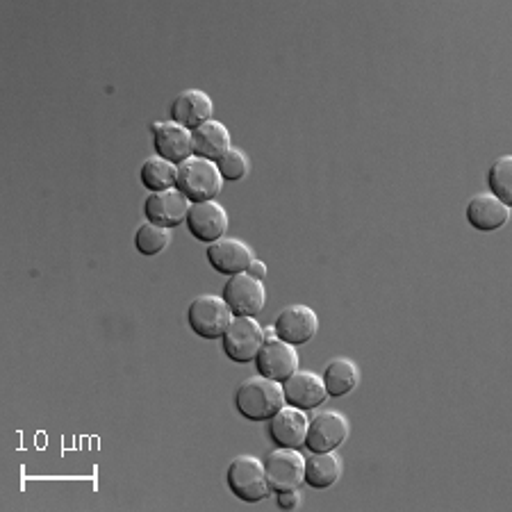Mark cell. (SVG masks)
<instances>
[{
    "label": "cell",
    "mask_w": 512,
    "mask_h": 512,
    "mask_svg": "<svg viewBox=\"0 0 512 512\" xmlns=\"http://www.w3.org/2000/svg\"><path fill=\"white\" fill-rule=\"evenodd\" d=\"M285 406L287 401L283 383H276L260 374L239 383L235 392V408L239 415L249 421H269Z\"/></svg>",
    "instance_id": "cell-1"
},
{
    "label": "cell",
    "mask_w": 512,
    "mask_h": 512,
    "mask_svg": "<svg viewBox=\"0 0 512 512\" xmlns=\"http://www.w3.org/2000/svg\"><path fill=\"white\" fill-rule=\"evenodd\" d=\"M178 192H183L192 203L217 201V196L224 189V178L217 162L205 158H192L178 164Z\"/></svg>",
    "instance_id": "cell-2"
},
{
    "label": "cell",
    "mask_w": 512,
    "mask_h": 512,
    "mask_svg": "<svg viewBox=\"0 0 512 512\" xmlns=\"http://www.w3.org/2000/svg\"><path fill=\"white\" fill-rule=\"evenodd\" d=\"M233 319V310L219 294L196 296L187 308L189 328L203 340H221Z\"/></svg>",
    "instance_id": "cell-3"
},
{
    "label": "cell",
    "mask_w": 512,
    "mask_h": 512,
    "mask_svg": "<svg viewBox=\"0 0 512 512\" xmlns=\"http://www.w3.org/2000/svg\"><path fill=\"white\" fill-rule=\"evenodd\" d=\"M226 481L230 492L239 501L258 503L271 494L267 474H264V462L255 456H239L230 462Z\"/></svg>",
    "instance_id": "cell-4"
},
{
    "label": "cell",
    "mask_w": 512,
    "mask_h": 512,
    "mask_svg": "<svg viewBox=\"0 0 512 512\" xmlns=\"http://www.w3.org/2000/svg\"><path fill=\"white\" fill-rule=\"evenodd\" d=\"M224 353L237 365H249L264 344V326L255 317H235L221 337Z\"/></svg>",
    "instance_id": "cell-5"
},
{
    "label": "cell",
    "mask_w": 512,
    "mask_h": 512,
    "mask_svg": "<svg viewBox=\"0 0 512 512\" xmlns=\"http://www.w3.org/2000/svg\"><path fill=\"white\" fill-rule=\"evenodd\" d=\"M351 424L342 412L324 410L317 412L308 424V437H305V447L312 453L337 451L342 444L349 440Z\"/></svg>",
    "instance_id": "cell-6"
},
{
    "label": "cell",
    "mask_w": 512,
    "mask_h": 512,
    "mask_svg": "<svg viewBox=\"0 0 512 512\" xmlns=\"http://www.w3.org/2000/svg\"><path fill=\"white\" fill-rule=\"evenodd\" d=\"M264 474H267L271 492L299 490L305 483V458L299 449L278 447L264 460Z\"/></svg>",
    "instance_id": "cell-7"
},
{
    "label": "cell",
    "mask_w": 512,
    "mask_h": 512,
    "mask_svg": "<svg viewBox=\"0 0 512 512\" xmlns=\"http://www.w3.org/2000/svg\"><path fill=\"white\" fill-rule=\"evenodd\" d=\"M224 301L235 317H258L267 305V287L249 274L230 276L224 285Z\"/></svg>",
    "instance_id": "cell-8"
},
{
    "label": "cell",
    "mask_w": 512,
    "mask_h": 512,
    "mask_svg": "<svg viewBox=\"0 0 512 512\" xmlns=\"http://www.w3.org/2000/svg\"><path fill=\"white\" fill-rule=\"evenodd\" d=\"M253 362L258 367L260 376L271 378L276 383L287 381L294 371H299V353H296V346L278 340V337L276 340H264Z\"/></svg>",
    "instance_id": "cell-9"
},
{
    "label": "cell",
    "mask_w": 512,
    "mask_h": 512,
    "mask_svg": "<svg viewBox=\"0 0 512 512\" xmlns=\"http://www.w3.org/2000/svg\"><path fill=\"white\" fill-rule=\"evenodd\" d=\"M276 337L292 346H303L319 333V317L308 305H287L276 317Z\"/></svg>",
    "instance_id": "cell-10"
},
{
    "label": "cell",
    "mask_w": 512,
    "mask_h": 512,
    "mask_svg": "<svg viewBox=\"0 0 512 512\" xmlns=\"http://www.w3.org/2000/svg\"><path fill=\"white\" fill-rule=\"evenodd\" d=\"M187 228L201 244H212L217 239L226 237L230 217L226 208L217 201H205V203H192L187 214Z\"/></svg>",
    "instance_id": "cell-11"
},
{
    "label": "cell",
    "mask_w": 512,
    "mask_h": 512,
    "mask_svg": "<svg viewBox=\"0 0 512 512\" xmlns=\"http://www.w3.org/2000/svg\"><path fill=\"white\" fill-rule=\"evenodd\" d=\"M189 208H192V201H189L183 192H178V189L148 194V198L144 201L146 221L169 230L185 224Z\"/></svg>",
    "instance_id": "cell-12"
},
{
    "label": "cell",
    "mask_w": 512,
    "mask_h": 512,
    "mask_svg": "<svg viewBox=\"0 0 512 512\" xmlns=\"http://www.w3.org/2000/svg\"><path fill=\"white\" fill-rule=\"evenodd\" d=\"M253 260V249L239 237H221L217 242L208 244V262L221 276L246 274Z\"/></svg>",
    "instance_id": "cell-13"
},
{
    "label": "cell",
    "mask_w": 512,
    "mask_h": 512,
    "mask_svg": "<svg viewBox=\"0 0 512 512\" xmlns=\"http://www.w3.org/2000/svg\"><path fill=\"white\" fill-rule=\"evenodd\" d=\"M151 132L155 153H158L160 158L173 164H183L194 155L192 130L178 126V123L173 121H155L151 123Z\"/></svg>",
    "instance_id": "cell-14"
},
{
    "label": "cell",
    "mask_w": 512,
    "mask_h": 512,
    "mask_svg": "<svg viewBox=\"0 0 512 512\" xmlns=\"http://www.w3.org/2000/svg\"><path fill=\"white\" fill-rule=\"evenodd\" d=\"M283 392L287 406L299 410H315L328 399L324 378L312 374V371H294L292 376L283 381Z\"/></svg>",
    "instance_id": "cell-15"
},
{
    "label": "cell",
    "mask_w": 512,
    "mask_h": 512,
    "mask_svg": "<svg viewBox=\"0 0 512 512\" xmlns=\"http://www.w3.org/2000/svg\"><path fill=\"white\" fill-rule=\"evenodd\" d=\"M308 424L310 419L305 410L285 406L269 419V435L278 447L301 449L305 447V437H308Z\"/></svg>",
    "instance_id": "cell-16"
},
{
    "label": "cell",
    "mask_w": 512,
    "mask_h": 512,
    "mask_svg": "<svg viewBox=\"0 0 512 512\" xmlns=\"http://www.w3.org/2000/svg\"><path fill=\"white\" fill-rule=\"evenodd\" d=\"M214 114L212 98L203 89H185L171 103V121L187 130L201 128Z\"/></svg>",
    "instance_id": "cell-17"
},
{
    "label": "cell",
    "mask_w": 512,
    "mask_h": 512,
    "mask_svg": "<svg viewBox=\"0 0 512 512\" xmlns=\"http://www.w3.org/2000/svg\"><path fill=\"white\" fill-rule=\"evenodd\" d=\"M467 221L469 226L481 230V233H494L510 221V208L501 203L492 194H476L467 203Z\"/></svg>",
    "instance_id": "cell-18"
},
{
    "label": "cell",
    "mask_w": 512,
    "mask_h": 512,
    "mask_svg": "<svg viewBox=\"0 0 512 512\" xmlns=\"http://www.w3.org/2000/svg\"><path fill=\"white\" fill-rule=\"evenodd\" d=\"M192 144L196 158L219 162L233 148V137L224 123L210 119L201 128L192 130Z\"/></svg>",
    "instance_id": "cell-19"
},
{
    "label": "cell",
    "mask_w": 512,
    "mask_h": 512,
    "mask_svg": "<svg viewBox=\"0 0 512 512\" xmlns=\"http://www.w3.org/2000/svg\"><path fill=\"white\" fill-rule=\"evenodd\" d=\"M342 469V458L337 456V451L312 453L310 458H305V483L315 490H328L340 481Z\"/></svg>",
    "instance_id": "cell-20"
},
{
    "label": "cell",
    "mask_w": 512,
    "mask_h": 512,
    "mask_svg": "<svg viewBox=\"0 0 512 512\" xmlns=\"http://www.w3.org/2000/svg\"><path fill=\"white\" fill-rule=\"evenodd\" d=\"M324 385L328 396L342 399L360 385V369L349 358H333L324 369Z\"/></svg>",
    "instance_id": "cell-21"
},
{
    "label": "cell",
    "mask_w": 512,
    "mask_h": 512,
    "mask_svg": "<svg viewBox=\"0 0 512 512\" xmlns=\"http://www.w3.org/2000/svg\"><path fill=\"white\" fill-rule=\"evenodd\" d=\"M139 178H142V185L148 192H167V189H176L178 185V164L160 158H148L142 164V171H139Z\"/></svg>",
    "instance_id": "cell-22"
},
{
    "label": "cell",
    "mask_w": 512,
    "mask_h": 512,
    "mask_svg": "<svg viewBox=\"0 0 512 512\" xmlns=\"http://www.w3.org/2000/svg\"><path fill=\"white\" fill-rule=\"evenodd\" d=\"M171 239H173V235L169 228L155 226V224H151V221H146V224L137 228L135 246L139 253L146 255V258H153V255H158L167 249V246L171 244Z\"/></svg>",
    "instance_id": "cell-23"
},
{
    "label": "cell",
    "mask_w": 512,
    "mask_h": 512,
    "mask_svg": "<svg viewBox=\"0 0 512 512\" xmlns=\"http://www.w3.org/2000/svg\"><path fill=\"white\" fill-rule=\"evenodd\" d=\"M487 185H490V194L497 196L501 203L508 208L512 205V155H503L490 167L487 173Z\"/></svg>",
    "instance_id": "cell-24"
},
{
    "label": "cell",
    "mask_w": 512,
    "mask_h": 512,
    "mask_svg": "<svg viewBox=\"0 0 512 512\" xmlns=\"http://www.w3.org/2000/svg\"><path fill=\"white\" fill-rule=\"evenodd\" d=\"M221 171V178L228 180V183H237V180H244L251 171V160L242 148H230V151L217 162Z\"/></svg>",
    "instance_id": "cell-25"
},
{
    "label": "cell",
    "mask_w": 512,
    "mask_h": 512,
    "mask_svg": "<svg viewBox=\"0 0 512 512\" xmlns=\"http://www.w3.org/2000/svg\"><path fill=\"white\" fill-rule=\"evenodd\" d=\"M276 503L280 510H296L301 506V492L299 490L276 492Z\"/></svg>",
    "instance_id": "cell-26"
},
{
    "label": "cell",
    "mask_w": 512,
    "mask_h": 512,
    "mask_svg": "<svg viewBox=\"0 0 512 512\" xmlns=\"http://www.w3.org/2000/svg\"><path fill=\"white\" fill-rule=\"evenodd\" d=\"M267 264H264L262 260H258V258H255L253 262H251V267L249 269H246V274H249V276H253V278H258V280H264V276H267Z\"/></svg>",
    "instance_id": "cell-27"
},
{
    "label": "cell",
    "mask_w": 512,
    "mask_h": 512,
    "mask_svg": "<svg viewBox=\"0 0 512 512\" xmlns=\"http://www.w3.org/2000/svg\"><path fill=\"white\" fill-rule=\"evenodd\" d=\"M264 340H276V328L264 326Z\"/></svg>",
    "instance_id": "cell-28"
}]
</instances>
